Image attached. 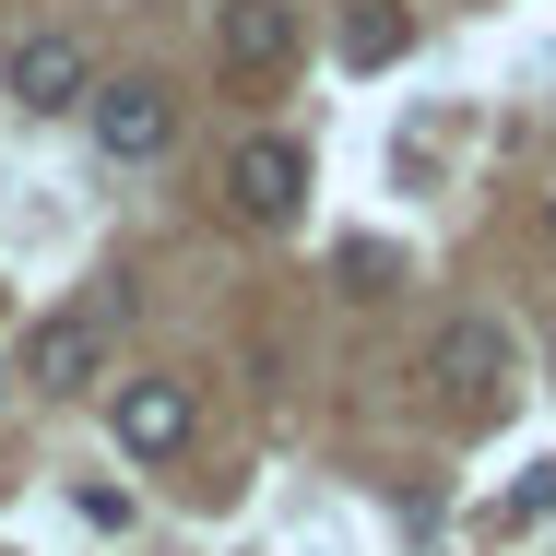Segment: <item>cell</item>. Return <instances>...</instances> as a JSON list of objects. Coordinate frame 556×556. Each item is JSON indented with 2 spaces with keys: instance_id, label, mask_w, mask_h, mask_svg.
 I'll return each instance as SVG.
<instances>
[{
  "instance_id": "1",
  "label": "cell",
  "mask_w": 556,
  "mask_h": 556,
  "mask_svg": "<svg viewBox=\"0 0 556 556\" xmlns=\"http://www.w3.org/2000/svg\"><path fill=\"white\" fill-rule=\"evenodd\" d=\"M0 96L24 118H60L96 96V72H84V36H60V24H24L12 48H0Z\"/></svg>"
},
{
  "instance_id": "2",
  "label": "cell",
  "mask_w": 556,
  "mask_h": 556,
  "mask_svg": "<svg viewBox=\"0 0 556 556\" xmlns=\"http://www.w3.org/2000/svg\"><path fill=\"white\" fill-rule=\"evenodd\" d=\"M225 214L237 225H296L308 214V142H285V130L237 142L225 154Z\"/></svg>"
},
{
  "instance_id": "3",
  "label": "cell",
  "mask_w": 556,
  "mask_h": 556,
  "mask_svg": "<svg viewBox=\"0 0 556 556\" xmlns=\"http://www.w3.org/2000/svg\"><path fill=\"white\" fill-rule=\"evenodd\" d=\"M84 118H96V142H108L118 166H154V154L178 142V96H166L154 72H118V84H96V96H84Z\"/></svg>"
},
{
  "instance_id": "4",
  "label": "cell",
  "mask_w": 556,
  "mask_h": 556,
  "mask_svg": "<svg viewBox=\"0 0 556 556\" xmlns=\"http://www.w3.org/2000/svg\"><path fill=\"white\" fill-rule=\"evenodd\" d=\"M108 427H118L130 462H178V450L202 439V403H190L178 379H118V391H108Z\"/></svg>"
},
{
  "instance_id": "5",
  "label": "cell",
  "mask_w": 556,
  "mask_h": 556,
  "mask_svg": "<svg viewBox=\"0 0 556 556\" xmlns=\"http://www.w3.org/2000/svg\"><path fill=\"white\" fill-rule=\"evenodd\" d=\"M96 367H108V308H48L24 332V379L36 391H84Z\"/></svg>"
},
{
  "instance_id": "6",
  "label": "cell",
  "mask_w": 556,
  "mask_h": 556,
  "mask_svg": "<svg viewBox=\"0 0 556 556\" xmlns=\"http://www.w3.org/2000/svg\"><path fill=\"white\" fill-rule=\"evenodd\" d=\"M225 72L237 84H285L296 72V12L285 0H225Z\"/></svg>"
},
{
  "instance_id": "7",
  "label": "cell",
  "mask_w": 556,
  "mask_h": 556,
  "mask_svg": "<svg viewBox=\"0 0 556 556\" xmlns=\"http://www.w3.org/2000/svg\"><path fill=\"white\" fill-rule=\"evenodd\" d=\"M497 367H509V343H497V320H450V332L427 343V379H439L450 403H485V391H497Z\"/></svg>"
},
{
  "instance_id": "8",
  "label": "cell",
  "mask_w": 556,
  "mask_h": 556,
  "mask_svg": "<svg viewBox=\"0 0 556 556\" xmlns=\"http://www.w3.org/2000/svg\"><path fill=\"white\" fill-rule=\"evenodd\" d=\"M403 36H415L403 12H367V0H355V24H343V60H355V72H391V60H403Z\"/></svg>"
},
{
  "instance_id": "9",
  "label": "cell",
  "mask_w": 556,
  "mask_h": 556,
  "mask_svg": "<svg viewBox=\"0 0 556 556\" xmlns=\"http://www.w3.org/2000/svg\"><path fill=\"white\" fill-rule=\"evenodd\" d=\"M545 509H556V462H533V473L509 485V521H545Z\"/></svg>"
},
{
  "instance_id": "10",
  "label": "cell",
  "mask_w": 556,
  "mask_h": 556,
  "mask_svg": "<svg viewBox=\"0 0 556 556\" xmlns=\"http://www.w3.org/2000/svg\"><path fill=\"white\" fill-rule=\"evenodd\" d=\"M0 379H12V355H0Z\"/></svg>"
}]
</instances>
